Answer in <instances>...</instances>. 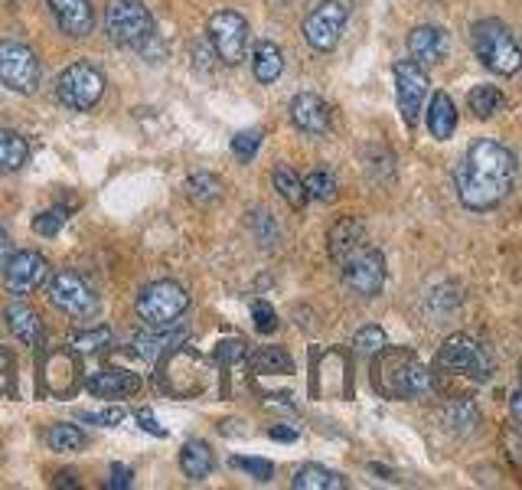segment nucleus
I'll return each mask as SVG.
<instances>
[{
    "instance_id": "31",
    "label": "nucleus",
    "mask_w": 522,
    "mask_h": 490,
    "mask_svg": "<svg viewBox=\"0 0 522 490\" xmlns=\"http://www.w3.org/2000/svg\"><path fill=\"white\" fill-rule=\"evenodd\" d=\"M46 445L53 451H59V455H66V451H82L85 448V432L79 425L62 422V425H53L46 432Z\"/></svg>"
},
{
    "instance_id": "29",
    "label": "nucleus",
    "mask_w": 522,
    "mask_h": 490,
    "mask_svg": "<svg viewBox=\"0 0 522 490\" xmlns=\"http://www.w3.org/2000/svg\"><path fill=\"white\" fill-rule=\"evenodd\" d=\"M271 180H275V190L288 200L291 210H301V206L307 203V193H304V180L294 174L291 167H275V174H271Z\"/></svg>"
},
{
    "instance_id": "1",
    "label": "nucleus",
    "mask_w": 522,
    "mask_h": 490,
    "mask_svg": "<svg viewBox=\"0 0 522 490\" xmlns=\"http://www.w3.org/2000/svg\"><path fill=\"white\" fill-rule=\"evenodd\" d=\"M519 161L506 144L493 138H477L467 147L461 167H457V196H461L464 210L487 213L496 210L516 187Z\"/></svg>"
},
{
    "instance_id": "6",
    "label": "nucleus",
    "mask_w": 522,
    "mask_h": 490,
    "mask_svg": "<svg viewBox=\"0 0 522 490\" xmlns=\"http://www.w3.org/2000/svg\"><path fill=\"white\" fill-rule=\"evenodd\" d=\"M105 27L118 46L141 49L154 36V14L141 0H111L105 10Z\"/></svg>"
},
{
    "instance_id": "3",
    "label": "nucleus",
    "mask_w": 522,
    "mask_h": 490,
    "mask_svg": "<svg viewBox=\"0 0 522 490\" xmlns=\"http://www.w3.org/2000/svg\"><path fill=\"white\" fill-rule=\"evenodd\" d=\"M470 46L483 66L496 76H516L522 69V46L516 33L500 20H480L470 30Z\"/></svg>"
},
{
    "instance_id": "23",
    "label": "nucleus",
    "mask_w": 522,
    "mask_h": 490,
    "mask_svg": "<svg viewBox=\"0 0 522 490\" xmlns=\"http://www.w3.org/2000/svg\"><path fill=\"white\" fill-rule=\"evenodd\" d=\"M252 72H255V79L261 85L278 82L281 72H284V53H281V46L271 43V40H261L255 46V53H252Z\"/></svg>"
},
{
    "instance_id": "24",
    "label": "nucleus",
    "mask_w": 522,
    "mask_h": 490,
    "mask_svg": "<svg viewBox=\"0 0 522 490\" xmlns=\"http://www.w3.org/2000/svg\"><path fill=\"white\" fill-rule=\"evenodd\" d=\"M170 327H173V324H164V327H147L144 334L134 337V353H138V357H144V360H157L167 347H173V343L186 337V330H177V334H173Z\"/></svg>"
},
{
    "instance_id": "7",
    "label": "nucleus",
    "mask_w": 522,
    "mask_h": 490,
    "mask_svg": "<svg viewBox=\"0 0 522 490\" xmlns=\"http://www.w3.org/2000/svg\"><path fill=\"white\" fill-rule=\"evenodd\" d=\"M56 95L69 112H92L105 95V76L89 63H72L59 72Z\"/></svg>"
},
{
    "instance_id": "39",
    "label": "nucleus",
    "mask_w": 522,
    "mask_h": 490,
    "mask_svg": "<svg viewBox=\"0 0 522 490\" xmlns=\"http://www.w3.org/2000/svg\"><path fill=\"white\" fill-rule=\"evenodd\" d=\"M232 468L252 474L255 481H271V474H275V464L261 461V458H232Z\"/></svg>"
},
{
    "instance_id": "13",
    "label": "nucleus",
    "mask_w": 522,
    "mask_h": 490,
    "mask_svg": "<svg viewBox=\"0 0 522 490\" xmlns=\"http://www.w3.org/2000/svg\"><path fill=\"white\" fill-rule=\"evenodd\" d=\"M343 27H346V7L340 0H323L320 7H314V14L304 20V40L317 53H330V49H337Z\"/></svg>"
},
{
    "instance_id": "33",
    "label": "nucleus",
    "mask_w": 522,
    "mask_h": 490,
    "mask_svg": "<svg viewBox=\"0 0 522 490\" xmlns=\"http://www.w3.org/2000/svg\"><path fill=\"white\" fill-rule=\"evenodd\" d=\"M252 366L258 373H291L294 360L278 347H261L258 353H252Z\"/></svg>"
},
{
    "instance_id": "38",
    "label": "nucleus",
    "mask_w": 522,
    "mask_h": 490,
    "mask_svg": "<svg viewBox=\"0 0 522 490\" xmlns=\"http://www.w3.org/2000/svg\"><path fill=\"white\" fill-rule=\"evenodd\" d=\"M252 321H255L258 334H275V330H278V314H275V308H271L268 301H255L252 304Z\"/></svg>"
},
{
    "instance_id": "5",
    "label": "nucleus",
    "mask_w": 522,
    "mask_h": 490,
    "mask_svg": "<svg viewBox=\"0 0 522 490\" xmlns=\"http://www.w3.org/2000/svg\"><path fill=\"white\" fill-rule=\"evenodd\" d=\"M190 308V294L177 281H151L141 294H138V317L147 327H164V324H177L180 317Z\"/></svg>"
},
{
    "instance_id": "35",
    "label": "nucleus",
    "mask_w": 522,
    "mask_h": 490,
    "mask_svg": "<svg viewBox=\"0 0 522 490\" xmlns=\"http://www.w3.org/2000/svg\"><path fill=\"white\" fill-rule=\"evenodd\" d=\"M248 216H252V219H248V226H252L255 239L265 245V249H275V242L281 239V226L275 223V216H271L268 210H255Z\"/></svg>"
},
{
    "instance_id": "21",
    "label": "nucleus",
    "mask_w": 522,
    "mask_h": 490,
    "mask_svg": "<svg viewBox=\"0 0 522 490\" xmlns=\"http://www.w3.org/2000/svg\"><path fill=\"white\" fill-rule=\"evenodd\" d=\"M428 131H431V138H438V141H447L457 131V108H454V98L447 92H434V98H431Z\"/></svg>"
},
{
    "instance_id": "34",
    "label": "nucleus",
    "mask_w": 522,
    "mask_h": 490,
    "mask_svg": "<svg viewBox=\"0 0 522 490\" xmlns=\"http://www.w3.org/2000/svg\"><path fill=\"white\" fill-rule=\"evenodd\" d=\"M389 347V337H385V330L376 327V324H369L363 330H356V337H353V350L359 353V357H376L379 350Z\"/></svg>"
},
{
    "instance_id": "25",
    "label": "nucleus",
    "mask_w": 522,
    "mask_h": 490,
    "mask_svg": "<svg viewBox=\"0 0 522 490\" xmlns=\"http://www.w3.org/2000/svg\"><path fill=\"white\" fill-rule=\"evenodd\" d=\"M27 157H30L27 138H23V134H17V131L0 128V177L17 174V170L27 164Z\"/></svg>"
},
{
    "instance_id": "37",
    "label": "nucleus",
    "mask_w": 522,
    "mask_h": 490,
    "mask_svg": "<svg viewBox=\"0 0 522 490\" xmlns=\"http://www.w3.org/2000/svg\"><path fill=\"white\" fill-rule=\"evenodd\" d=\"M62 226H66V213H62V210H46V213H40L33 219V232H36V236H43V239L59 236Z\"/></svg>"
},
{
    "instance_id": "17",
    "label": "nucleus",
    "mask_w": 522,
    "mask_h": 490,
    "mask_svg": "<svg viewBox=\"0 0 522 490\" xmlns=\"http://www.w3.org/2000/svg\"><path fill=\"white\" fill-rule=\"evenodd\" d=\"M447 49H451V40H447V33L441 27H415L408 33V53H412V59L421 69L438 66L447 56Z\"/></svg>"
},
{
    "instance_id": "47",
    "label": "nucleus",
    "mask_w": 522,
    "mask_h": 490,
    "mask_svg": "<svg viewBox=\"0 0 522 490\" xmlns=\"http://www.w3.org/2000/svg\"><path fill=\"white\" fill-rule=\"evenodd\" d=\"M10 252H14V249H10V236H7L4 229H0V265L10 259Z\"/></svg>"
},
{
    "instance_id": "46",
    "label": "nucleus",
    "mask_w": 522,
    "mask_h": 490,
    "mask_svg": "<svg viewBox=\"0 0 522 490\" xmlns=\"http://www.w3.org/2000/svg\"><path fill=\"white\" fill-rule=\"evenodd\" d=\"M268 435L275 438V441H297V432H294V428H284V425H271V428H268Z\"/></svg>"
},
{
    "instance_id": "22",
    "label": "nucleus",
    "mask_w": 522,
    "mask_h": 490,
    "mask_svg": "<svg viewBox=\"0 0 522 490\" xmlns=\"http://www.w3.org/2000/svg\"><path fill=\"white\" fill-rule=\"evenodd\" d=\"M216 468V458H213V448L206 445V441L193 438L186 441L183 451H180V471L190 477V481H203Z\"/></svg>"
},
{
    "instance_id": "30",
    "label": "nucleus",
    "mask_w": 522,
    "mask_h": 490,
    "mask_svg": "<svg viewBox=\"0 0 522 490\" xmlns=\"http://www.w3.org/2000/svg\"><path fill=\"white\" fill-rule=\"evenodd\" d=\"M222 180L216 174H193L190 180H186V193H190V200L193 203H200V206H213L222 200Z\"/></svg>"
},
{
    "instance_id": "9",
    "label": "nucleus",
    "mask_w": 522,
    "mask_h": 490,
    "mask_svg": "<svg viewBox=\"0 0 522 490\" xmlns=\"http://www.w3.org/2000/svg\"><path fill=\"white\" fill-rule=\"evenodd\" d=\"M209 43H213L219 63L239 66L248 53V20L235 10H219L209 17Z\"/></svg>"
},
{
    "instance_id": "12",
    "label": "nucleus",
    "mask_w": 522,
    "mask_h": 490,
    "mask_svg": "<svg viewBox=\"0 0 522 490\" xmlns=\"http://www.w3.org/2000/svg\"><path fill=\"white\" fill-rule=\"evenodd\" d=\"M49 304L69 317H92L98 311V298L76 272L53 275V281H49Z\"/></svg>"
},
{
    "instance_id": "10",
    "label": "nucleus",
    "mask_w": 522,
    "mask_h": 490,
    "mask_svg": "<svg viewBox=\"0 0 522 490\" xmlns=\"http://www.w3.org/2000/svg\"><path fill=\"white\" fill-rule=\"evenodd\" d=\"M343 281L346 288L356 291L359 298H376V294L385 288V259L379 249H356L350 259H343Z\"/></svg>"
},
{
    "instance_id": "19",
    "label": "nucleus",
    "mask_w": 522,
    "mask_h": 490,
    "mask_svg": "<svg viewBox=\"0 0 522 490\" xmlns=\"http://www.w3.org/2000/svg\"><path fill=\"white\" fill-rule=\"evenodd\" d=\"M141 389V379L128 370H98L89 376V392L98 399H124Z\"/></svg>"
},
{
    "instance_id": "36",
    "label": "nucleus",
    "mask_w": 522,
    "mask_h": 490,
    "mask_svg": "<svg viewBox=\"0 0 522 490\" xmlns=\"http://www.w3.org/2000/svg\"><path fill=\"white\" fill-rule=\"evenodd\" d=\"M258 147H261V131H239L232 138V154L239 157L242 164L252 161V157L258 154Z\"/></svg>"
},
{
    "instance_id": "20",
    "label": "nucleus",
    "mask_w": 522,
    "mask_h": 490,
    "mask_svg": "<svg viewBox=\"0 0 522 490\" xmlns=\"http://www.w3.org/2000/svg\"><path fill=\"white\" fill-rule=\"evenodd\" d=\"M7 321H10V330L17 334V340L27 343V347H36V343L43 340V321H40V314L30 308V304L10 301L7 304Z\"/></svg>"
},
{
    "instance_id": "16",
    "label": "nucleus",
    "mask_w": 522,
    "mask_h": 490,
    "mask_svg": "<svg viewBox=\"0 0 522 490\" xmlns=\"http://www.w3.org/2000/svg\"><path fill=\"white\" fill-rule=\"evenodd\" d=\"M46 4H49V10H53L59 30L72 36V40H82V36L92 33L95 14H92L89 0H46Z\"/></svg>"
},
{
    "instance_id": "45",
    "label": "nucleus",
    "mask_w": 522,
    "mask_h": 490,
    "mask_svg": "<svg viewBox=\"0 0 522 490\" xmlns=\"http://www.w3.org/2000/svg\"><path fill=\"white\" fill-rule=\"evenodd\" d=\"M509 412H513V419H516L519 432H522V386L513 392V396H509Z\"/></svg>"
},
{
    "instance_id": "27",
    "label": "nucleus",
    "mask_w": 522,
    "mask_h": 490,
    "mask_svg": "<svg viewBox=\"0 0 522 490\" xmlns=\"http://www.w3.org/2000/svg\"><path fill=\"white\" fill-rule=\"evenodd\" d=\"M467 105H470V112H474V118L487 121L506 108V95L496 89V85H477V89H470Z\"/></svg>"
},
{
    "instance_id": "8",
    "label": "nucleus",
    "mask_w": 522,
    "mask_h": 490,
    "mask_svg": "<svg viewBox=\"0 0 522 490\" xmlns=\"http://www.w3.org/2000/svg\"><path fill=\"white\" fill-rule=\"evenodd\" d=\"M0 82L17 95H33L43 82L36 53L20 40H0Z\"/></svg>"
},
{
    "instance_id": "32",
    "label": "nucleus",
    "mask_w": 522,
    "mask_h": 490,
    "mask_svg": "<svg viewBox=\"0 0 522 490\" xmlns=\"http://www.w3.org/2000/svg\"><path fill=\"white\" fill-rule=\"evenodd\" d=\"M304 193H307V200H320V203L337 200V177H333L327 167L310 170L304 177Z\"/></svg>"
},
{
    "instance_id": "14",
    "label": "nucleus",
    "mask_w": 522,
    "mask_h": 490,
    "mask_svg": "<svg viewBox=\"0 0 522 490\" xmlns=\"http://www.w3.org/2000/svg\"><path fill=\"white\" fill-rule=\"evenodd\" d=\"M0 272H4L7 291L27 294V291H36L49 278V262L40 252L23 249V252H10V259L0 265Z\"/></svg>"
},
{
    "instance_id": "26",
    "label": "nucleus",
    "mask_w": 522,
    "mask_h": 490,
    "mask_svg": "<svg viewBox=\"0 0 522 490\" xmlns=\"http://www.w3.org/2000/svg\"><path fill=\"white\" fill-rule=\"evenodd\" d=\"M291 484L297 490H343L346 477L330 471V468H323V464H304V468L294 474Z\"/></svg>"
},
{
    "instance_id": "15",
    "label": "nucleus",
    "mask_w": 522,
    "mask_h": 490,
    "mask_svg": "<svg viewBox=\"0 0 522 490\" xmlns=\"http://www.w3.org/2000/svg\"><path fill=\"white\" fill-rule=\"evenodd\" d=\"M291 121L297 131L320 138V134L330 131V108L320 95L301 92V95H294V102H291Z\"/></svg>"
},
{
    "instance_id": "11",
    "label": "nucleus",
    "mask_w": 522,
    "mask_h": 490,
    "mask_svg": "<svg viewBox=\"0 0 522 490\" xmlns=\"http://www.w3.org/2000/svg\"><path fill=\"white\" fill-rule=\"evenodd\" d=\"M395 98H399V112L405 118L408 128L418 125V115L425 112V98H428V76L415 59H402L395 63Z\"/></svg>"
},
{
    "instance_id": "41",
    "label": "nucleus",
    "mask_w": 522,
    "mask_h": 490,
    "mask_svg": "<svg viewBox=\"0 0 522 490\" xmlns=\"http://www.w3.org/2000/svg\"><path fill=\"white\" fill-rule=\"evenodd\" d=\"M124 415H128V412H124V406L121 409H108V412H98V415H82V419H89V422H95V425H121L124 422Z\"/></svg>"
},
{
    "instance_id": "28",
    "label": "nucleus",
    "mask_w": 522,
    "mask_h": 490,
    "mask_svg": "<svg viewBox=\"0 0 522 490\" xmlns=\"http://www.w3.org/2000/svg\"><path fill=\"white\" fill-rule=\"evenodd\" d=\"M444 425L451 428V432H457V435L477 432V425H480V409H477L470 399H457V402H451V406L444 409Z\"/></svg>"
},
{
    "instance_id": "43",
    "label": "nucleus",
    "mask_w": 522,
    "mask_h": 490,
    "mask_svg": "<svg viewBox=\"0 0 522 490\" xmlns=\"http://www.w3.org/2000/svg\"><path fill=\"white\" fill-rule=\"evenodd\" d=\"M131 468H124V464H111V481L108 487L111 490H118V487H131Z\"/></svg>"
},
{
    "instance_id": "4",
    "label": "nucleus",
    "mask_w": 522,
    "mask_h": 490,
    "mask_svg": "<svg viewBox=\"0 0 522 490\" xmlns=\"http://www.w3.org/2000/svg\"><path fill=\"white\" fill-rule=\"evenodd\" d=\"M438 370L467 376V379H474V383H487L493 376V357L487 353V347L470 334H454L444 340V347L438 353Z\"/></svg>"
},
{
    "instance_id": "2",
    "label": "nucleus",
    "mask_w": 522,
    "mask_h": 490,
    "mask_svg": "<svg viewBox=\"0 0 522 490\" xmlns=\"http://www.w3.org/2000/svg\"><path fill=\"white\" fill-rule=\"evenodd\" d=\"M376 366H372V379L376 389L389 399H428L434 396V376L425 370L412 350L405 347H385L376 353Z\"/></svg>"
},
{
    "instance_id": "42",
    "label": "nucleus",
    "mask_w": 522,
    "mask_h": 490,
    "mask_svg": "<svg viewBox=\"0 0 522 490\" xmlns=\"http://www.w3.org/2000/svg\"><path fill=\"white\" fill-rule=\"evenodd\" d=\"M138 425L144 428V432H151V435H157V438H167V428L164 425H160L157 419H154V415L151 412H147V409H141L138 412Z\"/></svg>"
},
{
    "instance_id": "44",
    "label": "nucleus",
    "mask_w": 522,
    "mask_h": 490,
    "mask_svg": "<svg viewBox=\"0 0 522 490\" xmlns=\"http://www.w3.org/2000/svg\"><path fill=\"white\" fill-rule=\"evenodd\" d=\"M239 357H245V347H242L239 340H229V343H222V350H219V360L232 363V360H239Z\"/></svg>"
},
{
    "instance_id": "40",
    "label": "nucleus",
    "mask_w": 522,
    "mask_h": 490,
    "mask_svg": "<svg viewBox=\"0 0 522 490\" xmlns=\"http://www.w3.org/2000/svg\"><path fill=\"white\" fill-rule=\"evenodd\" d=\"M108 340H111V330L108 327H95V330H85V334L72 337V343H76L79 350H102Z\"/></svg>"
},
{
    "instance_id": "18",
    "label": "nucleus",
    "mask_w": 522,
    "mask_h": 490,
    "mask_svg": "<svg viewBox=\"0 0 522 490\" xmlns=\"http://www.w3.org/2000/svg\"><path fill=\"white\" fill-rule=\"evenodd\" d=\"M366 245V226L359 223L353 216H343L340 223H333L330 236H327V249H330V259L333 262H343L350 259L356 249Z\"/></svg>"
}]
</instances>
